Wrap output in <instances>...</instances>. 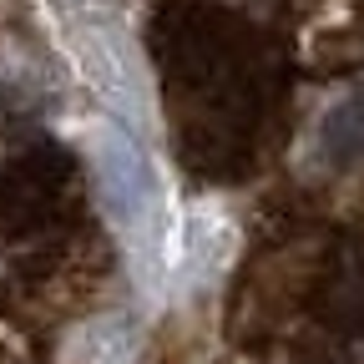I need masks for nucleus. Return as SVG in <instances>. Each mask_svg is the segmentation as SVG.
Instances as JSON below:
<instances>
[{"label":"nucleus","mask_w":364,"mask_h":364,"mask_svg":"<svg viewBox=\"0 0 364 364\" xmlns=\"http://www.w3.org/2000/svg\"><path fill=\"white\" fill-rule=\"evenodd\" d=\"M66 182V157L51 147H31L16 157H0V233L36 223L56 203Z\"/></svg>","instance_id":"obj_1"},{"label":"nucleus","mask_w":364,"mask_h":364,"mask_svg":"<svg viewBox=\"0 0 364 364\" xmlns=\"http://www.w3.org/2000/svg\"><path fill=\"white\" fill-rule=\"evenodd\" d=\"M324 157H329V162H354V157H364V97H349V102L324 122Z\"/></svg>","instance_id":"obj_2"}]
</instances>
